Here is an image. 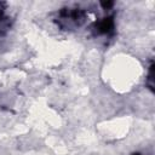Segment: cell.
<instances>
[{
	"mask_svg": "<svg viewBox=\"0 0 155 155\" xmlns=\"http://www.w3.org/2000/svg\"><path fill=\"white\" fill-rule=\"evenodd\" d=\"M131 155H140V154H138V153H133V154H131Z\"/></svg>",
	"mask_w": 155,
	"mask_h": 155,
	"instance_id": "5b68a950",
	"label": "cell"
},
{
	"mask_svg": "<svg viewBox=\"0 0 155 155\" xmlns=\"http://www.w3.org/2000/svg\"><path fill=\"white\" fill-rule=\"evenodd\" d=\"M85 19V12L82 10H62L59 12V21L64 23V27H79Z\"/></svg>",
	"mask_w": 155,
	"mask_h": 155,
	"instance_id": "6da1fadb",
	"label": "cell"
},
{
	"mask_svg": "<svg viewBox=\"0 0 155 155\" xmlns=\"http://www.w3.org/2000/svg\"><path fill=\"white\" fill-rule=\"evenodd\" d=\"M113 5V2H102V6L104 7V8H108V7H110Z\"/></svg>",
	"mask_w": 155,
	"mask_h": 155,
	"instance_id": "277c9868",
	"label": "cell"
},
{
	"mask_svg": "<svg viewBox=\"0 0 155 155\" xmlns=\"http://www.w3.org/2000/svg\"><path fill=\"white\" fill-rule=\"evenodd\" d=\"M114 29V21L111 17L103 18L96 24V30L98 34H110Z\"/></svg>",
	"mask_w": 155,
	"mask_h": 155,
	"instance_id": "7a4b0ae2",
	"label": "cell"
},
{
	"mask_svg": "<svg viewBox=\"0 0 155 155\" xmlns=\"http://www.w3.org/2000/svg\"><path fill=\"white\" fill-rule=\"evenodd\" d=\"M153 70H154V64H153V62H151V64H150V67H149V74H148V86L153 90V86H154V84H153Z\"/></svg>",
	"mask_w": 155,
	"mask_h": 155,
	"instance_id": "3957f363",
	"label": "cell"
}]
</instances>
